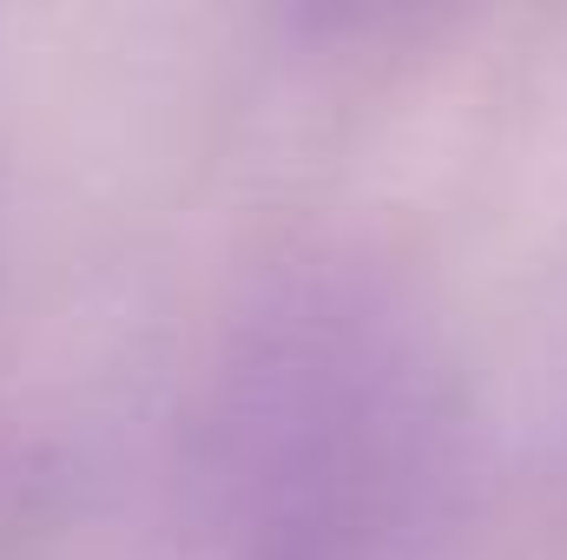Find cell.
<instances>
[{
    "label": "cell",
    "instance_id": "6da1fadb",
    "mask_svg": "<svg viewBox=\"0 0 567 560\" xmlns=\"http://www.w3.org/2000/svg\"><path fill=\"white\" fill-rule=\"evenodd\" d=\"M468 416L429 303L317 245L218 317L178 435L192 560H442Z\"/></svg>",
    "mask_w": 567,
    "mask_h": 560
}]
</instances>
